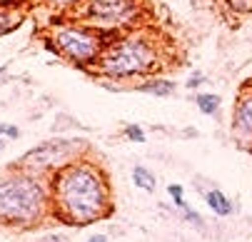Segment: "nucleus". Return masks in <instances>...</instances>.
I'll return each instance as SVG.
<instances>
[{
	"label": "nucleus",
	"mask_w": 252,
	"mask_h": 242,
	"mask_svg": "<svg viewBox=\"0 0 252 242\" xmlns=\"http://www.w3.org/2000/svg\"><path fill=\"white\" fill-rule=\"evenodd\" d=\"M205 200H207V205L212 207V212H215V215L225 217V215H230V212H232V202H230L220 190H210V192L205 195Z\"/></svg>",
	"instance_id": "6e6552de"
},
{
	"label": "nucleus",
	"mask_w": 252,
	"mask_h": 242,
	"mask_svg": "<svg viewBox=\"0 0 252 242\" xmlns=\"http://www.w3.org/2000/svg\"><path fill=\"white\" fill-rule=\"evenodd\" d=\"M183 210H185V217H188L190 222H195L197 227H202V217H200L197 212H192V210H188V207H183Z\"/></svg>",
	"instance_id": "2eb2a0df"
},
{
	"label": "nucleus",
	"mask_w": 252,
	"mask_h": 242,
	"mask_svg": "<svg viewBox=\"0 0 252 242\" xmlns=\"http://www.w3.org/2000/svg\"><path fill=\"white\" fill-rule=\"evenodd\" d=\"M132 15V3L130 0H93L90 3V18L102 20V23H125Z\"/></svg>",
	"instance_id": "423d86ee"
},
{
	"label": "nucleus",
	"mask_w": 252,
	"mask_h": 242,
	"mask_svg": "<svg viewBox=\"0 0 252 242\" xmlns=\"http://www.w3.org/2000/svg\"><path fill=\"white\" fill-rule=\"evenodd\" d=\"M55 43L58 48L63 50V55H67L70 60H93L97 55V38L90 35V32L85 30H78V28H63L58 30V35H55Z\"/></svg>",
	"instance_id": "20e7f679"
},
{
	"label": "nucleus",
	"mask_w": 252,
	"mask_h": 242,
	"mask_svg": "<svg viewBox=\"0 0 252 242\" xmlns=\"http://www.w3.org/2000/svg\"><path fill=\"white\" fill-rule=\"evenodd\" d=\"M58 212L75 225L97 220L107 207V190L100 172L90 165H70L55 180Z\"/></svg>",
	"instance_id": "f257e3e1"
},
{
	"label": "nucleus",
	"mask_w": 252,
	"mask_h": 242,
	"mask_svg": "<svg viewBox=\"0 0 252 242\" xmlns=\"http://www.w3.org/2000/svg\"><path fill=\"white\" fill-rule=\"evenodd\" d=\"M235 130L242 137H252V97L242 100L235 113Z\"/></svg>",
	"instance_id": "0eeeda50"
},
{
	"label": "nucleus",
	"mask_w": 252,
	"mask_h": 242,
	"mask_svg": "<svg viewBox=\"0 0 252 242\" xmlns=\"http://www.w3.org/2000/svg\"><path fill=\"white\" fill-rule=\"evenodd\" d=\"M0 150H3V143H0Z\"/></svg>",
	"instance_id": "6ab92c4d"
},
{
	"label": "nucleus",
	"mask_w": 252,
	"mask_h": 242,
	"mask_svg": "<svg viewBox=\"0 0 252 242\" xmlns=\"http://www.w3.org/2000/svg\"><path fill=\"white\" fill-rule=\"evenodd\" d=\"M70 152H73V143H67V140L43 143L40 148L30 150V152L23 157V165H28V167H38V170H48V167L63 162Z\"/></svg>",
	"instance_id": "39448f33"
},
{
	"label": "nucleus",
	"mask_w": 252,
	"mask_h": 242,
	"mask_svg": "<svg viewBox=\"0 0 252 242\" xmlns=\"http://www.w3.org/2000/svg\"><path fill=\"white\" fill-rule=\"evenodd\" d=\"M202 80H205V78H202L200 73H195V78H190V80H188V88H197Z\"/></svg>",
	"instance_id": "dca6fc26"
},
{
	"label": "nucleus",
	"mask_w": 252,
	"mask_h": 242,
	"mask_svg": "<svg viewBox=\"0 0 252 242\" xmlns=\"http://www.w3.org/2000/svg\"><path fill=\"white\" fill-rule=\"evenodd\" d=\"M140 90H142V92H153V95L165 97V95H170V92L175 90V85H172L170 80H153V83H148V85H142Z\"/></svg>",
	"instance_id": "9b49d317"
},
{
	"label": "nucleus",
	"mask_w": 252,
	"mask_h": 242,
	"mask_svg": "<svg viewBox=\"0 0 252 242\" xmlns=\"http://www.w3.org/2000/svg\"><path fill=\"white\" fill-rule=\"evenodd\" d=\"M125 135H127V140H132V143H145V132H142L137 125H127Z\"/></svg>",
	"instance_id": "f8f14e48"
},
{
	"label": "nucleus",
	"mask_w": 252,
	"mask_h": 242,
	"mask_svg": "<svg viewBox=\"0 0 252 242\" xmlns=\"http://www.w3.org/2000/svg\"><path fill=\"white\" fill-rule=\"evenodd\" d=\"M132 182L137 185V187H142V190H145V192H153L155 190V175H153V172L148 170V167H132Z\"/></svg>",
	"instance_id": "1a4fd4ad"
},
{
	"label": "nucleus",
	"mask_w": 252,
	"mask_h": 242,
	"mask_svg": "<svg viewBox=\"0 0 252 242\" xmlns=\"http://www.w3.org/2000/svg\"><path fill=\"white\" fill-rule=\"evenodd\" d=\"M153 60H155V53L150 45H145L142 40H125L105 53L102 70L113 78H127V75L145 73L153 65Z\"/></svg>",
	"instance_id": "7ed1b4c3"
},
{
	"label": "nucleus",
	"mask_w": 252,
	"mask_h": 242,
	"mask_svg": "<svg viewBox=\"0 0 252 242\" xmlns=\"http://www.w3.org/2000/svg\"><path fill=\"white\" fill-rule=\"evenodd\" d=\"M88 242H107V237H105V235H93Z\"/></svg>",
	"instance_id": "f3484780"
},
{
	"label": "nucleus",
	"mask_w": 252,
	"mask_h": 242,
	"mask_svg": "<svg viewBox=\"0 0 252 242\" xmlns=\"http://www.w3.org/2000/svg\"><path fill=\"white\" fill-rule=\"evenodd\" d=\"M0 135H5V137H18L20 130L15 125H0Z\"/></svg>",
	"instance_id": "4468645a"
},
{
	"label": "nucleus",
	"mask_w": 252,
	"mask_h": 242,
	"mask_svg": "<svg viewBox=\"0 0 252 242\" xmlns=\"http://www.w3.org/2000/svg\"><path fill=\"white\" fill-rule=\"evenodd\" d=\"M3 70H5V67H0V73H3Z\"/></svg>",
	"instance_id": "a211bd4d"
},
{
	"label": "nucleus",
	"mask_w": 252,
	"mask_h": 242,
	"mask_svg": "<svg viewBox=\"0 0 252 242\" xmlns=\"http://www.w3.org/2000/svg\"><path fill=\"white\" fill-rule=\"evenodd\" d=\"M45 212V190L32 175H13L0 182V222L30 225Z\"/></svg>",
	"instance_id": "f03ea898"
},
{
	"label": "nucleus",
	"mask_w": 252,
	"mask_h": 242,
	"mask_svg": "<svg viewBox=\"0 0 252 242\" xmlns=\"http://www.w3.org/2000/svg\"><path fill=\"white\" fill-rule=\"evenodd\" d=\"M197 108L205 113V115H215L218 113V108H220V97L218 95H210V92H202V95H197Z\"/></svg>",
	"instance_id": "9d476101"
},
{
	"label": "nucleus",
	"mask_w": 252,
	"mask_h": 242,
	"mask_svg": "<svg viewBox=\"0 0 252 242\" xmlns=\"http://www.w3.org/2000/svg\"><path fill=\"white\" fill-rule=\"evenodd\" d=\"M167 192H170V197L175 200L177 207H185V200H183V185H170Z\"/></svg>",
	"instance_id": "ddd939ff"
}]
</instances>
